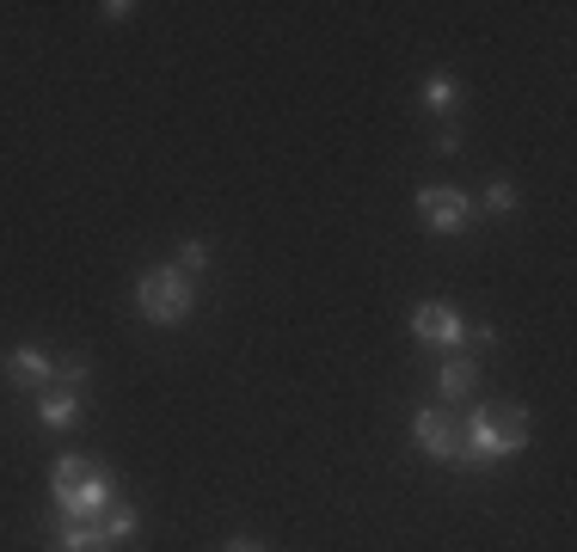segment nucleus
<instances>
[{
	"mask_svg": "<svg viewBox=\"0 0 577 552\" xmlns=\"http://www.w3.org/2000/svg\"><path fill=\"white\" fill-rule=\"evenodd\" d=\"M135 534V510H118V503H111L105 510V540H130Z\"/></svg>",
	"mask_w": 577,
	"mask_h": 552,
	"instance_id": "nucleus-14",
	"label": "nucleus"
},
{
	"mask_svg": "<svg viewBox=\"0 0 577 552\" xmlns=\"http://www.w3.org/2000/svg\"><path fill=\"white\" fill-rule=\"evenodd\" d=\"M412 436H418V448L424 454H436V460H455V467H467V442H460V430L443 418V411H418L412 418Z\"/></svg>",
	"mask_w": 577,
	"mask_h": 552,
	"instance_id": "nucleus-6",
	"label": "nucleus"
},
{
	"mask_svg": "<svg viewBox=\"0 0 577 552\" xmlns=\"http://www.w3.org/2000/svg\"><path fill=\"white\" fill-rule=\"evenodd\" d=\"M80 381H87V362H80L74 350H62V356H55V368H50V387H74V393H80Z\"/></svg>",
	"mask_w": 577,
	"mask_h": 552,
	"instance_id": "nucleus-11",
	"label": "nucleus"
},
{
	"mask_svg": "<svg viewBox=\"0 0 577 552\" xmlns=\"http://www.w3.org/2000/svg\"><path fill=\"white\" fill-rule=\"evenodd\" d=\"M418 215H424V227H436V234H460L467 227V197H460L455 184H424L418 191Z\"/></svg>",
	"mask_w": 577,
	"mask_h": 552,
	"instance_id": "nucleus-5",
	"label": "nucleus"
},
{
	"mask_svg": "<svg viewBox=\"0 0 577 552\" xmlns=\"http://www.w3.org/2000/svg\"><path fill=\"white\" fill-rule=\"evenodd\" d=\"M55 503H62L68 522H99V515L118 503V485H111V473H99L87 454H62L55 460Z\"/></svg>",
	"mask_w": 577,
	"mask_h": 552,
	"instance_id": "nucleus-1",
	"label": "nucleus"
},
{
	"mask_svg": "<svg viewBox=\"0 0 577 552\" xmlns=\"http://www.w3.org/2000/svg\"><path fill=\"white\" fill-rule=\"evenodd\" d=\"M222 552H264V546H259V540H227Z\"/></svg>",
	"mask_w": 577,
	"mask_h": 552,
	"instance_id": "nucleus-16",
	"label": "nucleus"
},
{
	"mask_svg": "<svg viewBox=\"0 0 577 552\" xmlns=\"http://www.w3.org/2000/svg\"><path fill=\"white\" fill-rule=\"evenodd\" d=\"M135 307H142V319H154V326H179V319L191 314V276L148 270L142 283H135Z\"/></svg>",
	"mask_w": 577,
	"mask_h": 552,
	"instance_id": "nucleus-3",
	"label": "nucleus"
},
{
	"mask_svg": "<svg viewBox=\"0 0 577 552\" xmlns=\"http://www.w3.org/2000/svg\"><path fill=\"white\" fill-rule=\"evenodd\" d=\"M473 387H479V362H473V356H448V362L436 368V393L443 399H467Z\"/></svg>",
	"mask_w": 577,
	"mask_h": 552,
	"instance_id": "nucleus-8",
	"label": "nucleus"
},
{
	"mask_svg": "<svg viewBox=\"0 0 577 552\" xmlns=\"http://www.w3.org/2000/svg\"><path fill=\"white\" fill-rule=\"evenodd\" d=\"M486 209L492 215H510L516 209V191H510V184H492V191H486Z\"/></svg>",
	"mask_w": 577,
	"mask_h": 552,
	"instance_id": "nucleus-15",
	"label": "nucleus"
},
{
	"mask_svg": "<svg viewBox=\"0 0 577 552\" xmlns=\"http://www.w3.org/2000/svg\"><path fill=\"white\" fill-rule=\"evenodd\" d=\"M203 264H210V246H203V239H184L172 270H179V276H203Z\"/></svg>",
	"mask_w": 577,
	"mask_h": 552,
	"instance_id": "nucleus-13",
	"label": "nucleus"
},
{
	"mask_svg": "<svg viewBox=\"0 0 577 552\" xmlns=\"http://www.w3.org/2000/svg\"><path fill=\"white\" fill-rule=\"evenodd\" d=\"M38 418L50 423V430H68V423L80 418V393H74V387H43V393H38Z\"/></svg>",
	"mask_w": 577,
	"mask_h": 552,
	"instance_id": "nucleus-9",
	"label": "nucleus"
},
{
	"mask_svg": "<svg viewBox=\"0 0 577 552\" xmlns=\"http://www.w3.org/2000/svg\"><path fill=\"white\" fill-rule=\"evenodd\" d=\"M455 99H460V86L448 74H436V80H424V105H436L448 117V111H455Z\"/></svg>",
	"mask_w": 577,
	"mask_h": 552,
	"instance_id": "nucleus-12",
	"label": "nucleus"
},
{
	"mask_svg": "<svg viewBox=\"0 0 577 552\" xmlns=\"http://www.w3.org/2000/svg\"><path fill=\"white\" fill-rule=\"evenodd\" d=\"M50 368H55L50 350H38V344H19V350L7 356V381L26 387V393H43V387H50Z\"/></svg>",
	"mask_w": 577,
	"mask_h": 552,
	"instance_id": "nucleus-7",
	"label": "nucleus"
},
{
	"mask_svg": "<svg viewBox=\"0 0 577 552\" xmlns=\"http://www.w3.org/2000/svg\"><path fill=\"white\" fill-rule=\"evenodd\" d=\"M55 552H111V540H105V528H99V522H68V515H62V528H55Z\"/></svg>",
	"mask_w": 577,
	"mask_h": 552,
	"instance_id": "nucleus-10",
	"label": "nucleus"
},
{
	"mask_svg": "<svg viewBox=\"0 0 577 552\" xmlns=\"http://www.w3.org/2000/svg\"><path fill=\"white\" fill-rule=\"evenodd\" d=\"M467 467L473 460H510L516 448L528 442V411L523 406H492V411H473L467 423Z\"/></svg>",
	"mask_w": 577,
	"mask_h": 552,
	"instance_id": "nucleus-2",
	"label": "nucleus"
},
{
	"mask_svg": "<svg viewBox=\"0 0 577 552\" xmlns=\"http://www.w3.org/2000/svg\"><path fill=\"white\" fill-rule=\"evenodd\" d=\"M412 331H418V344H431L443 356H455L467 344V326H460V314L448 301H418L412 307Z\"/></svg>",
	"mask_w": 577,
	"mask_h": 552,
	"instance_id": "nucleus-4",
	"label": "nucleus"
}]
</instances>
